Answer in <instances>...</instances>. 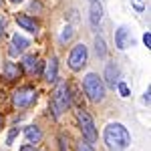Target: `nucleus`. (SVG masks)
<instances>
[{"instance_id": "f257e3e1", "label": "nucleus", "mask_w": 151, "mask_h": 151, "mask_svg": "<svg viewBox=\"0 0 151 151\" xmlns=\"http://www.w3.org/2000/svg\"><path fill=\"white\" fill-rule=\"evenodd\" d=\"M103 139H105V145H107L109 151H123L129 147L131 135H129L125 125H121V123H109L105 127Z\"/></svg>"}, {"instance_id": "1a4fd4ad", "label": "nucleus", "mask_w": 151, "mask_h": 151, "mask_svg": "<svg viewBox=\"0 0 151 151\" xmlns=\"http://www.w3.org/2000/svg\"><path fill=\"white\" fill-rule=\"evenodd\" d=\"M105 81H107L109 87H113V89H115V85L119 83V69H117L115 63H109L105 67Z\"/></svg>"}, {"instance_id": "b1692460", "label": "nucleus", "mask_w": 151, "mask_h": 151, "mask_svg": "<svg viewBox=\"0 0 151 151\" xmlns=\"http://www.w3.org/2000/svg\"><path fill=\"white\" fill-rule=\"evenodd\" d=\"M2 26H4V22H2V20H0V28H2ZM2 32H4V30H0V35H2Z\"/></svg>"}, {"instance_id": "dca6fc26", "label": "nucleus", "mask_w": 151, "mask_h": 151, "mask_svg": "<svg viewBox=\"0 0 151 151\" xmlns=\"http://www.w3.org/2000/svg\"><path fill=\"white\" fill-rule=\"evenodd\" d=\"M24 67L28 70H35V67H36V57L35 55H28V57L24 58Z\"/></svg>"}, {"instance_id": "a878e982", "label": "nucleus", "mask_w": 151, "mask_h": 151, "mask_svg": "<svg viewBox=\"0 0 151 151\" xmlns=\"http://www.w3.org/2000/svg\"><path fill=\"white\" fill-rule=\"evenodd\" d=\"M0 125H2V117H0Z\"/></svg>"}, {"instance_id": "4be33fe9", "label": "nucleus", "mask_w": 151, "mask_h": 151, "mask_svg": "<svg viewBox=\"0 0 151 151\" xmlns=\"http://www.w3.org/2000/svg\"><path fill=\"white\" fill-rule=\"evenodd\" d=\"M20 151H38V149L35 145H24V147H20Z\"/></svg>"}, {"instance_id": "5701e85b", "label": "nucleus", "mask_w": 151, "mask_h": 151, "mask_svg": "<svg viewBox=\"0 0 151 151\" xmlns=\"http://www.w3.org/2000/svg\"><path fill=\"white\" fill-rule=\"evenodd\" d=\"M149 95H151V91H149V89H147V91L143 93V101H145V103H147V105H149V99H151Z\"/></svg>"}, {"instance_id": "aec40b11", "label": "nucleus", "mask_w": 151, "mask_h": 151, "mask_svg": "<svg viewBox=\"0 0 151 151\" xmlns=\"http://www.w3.org/2000/svg\"><path fill=\"white\" fill-rule=\"evenodd\" d=\"M77 151H95V149L91 147V143H85V141H81V143L77 145Z\"/></svg>"}, {"instance_id": "f03ea898", "label": "nucleus", "mask_w": 151, "mask_h": 151, "mask_svg": "<svg viewBox=\"0 0 151 151\" xmlns=\"http://www.w3.org/2000/svg\"><path fill=\"white\" fill-rule=\"evenodd\" d=\"M83 87H85L87 97H89L93 103H101L105 99V85H103V81L99 79V75L89 73V75L85 77V81H83Z\"/></svg>"}, {"instance_id": "bb28decb", "label": "nucleus", "mask_w": 151, "mask_h": 151, "mask_svg": "<svg viewBox=\"0 0 151 151\" xmlns=\"http://www.w3.org/2000/svg\"><path fill=\"white\" fill-rule=\"evenodd\" d=\"M89 2H93V0H89Z\"/></svg>"}, {"instance_id": "39448f33", "label": "nucleus", "mask_w": 151, "mask_h": 151, "mask_svg": "<svg viewBox=\"0 0 151 151\" xmlns=\"http://www.w3.org/2000/svg\"><path fill=\"white\" fill-rule=\"evenodd\" d=\"M35 101H36V91L32 87H22V89H18L16 93L12 95V103H14V107H18V109L30 107Z\"/></svg>"}, {"instance_id": "423d86ee", "label": "nucleus", "mask_w": 151, "mask_h": 151, "mask_svg": "<svg viewBox=\"0 0 151 151\" xmlns=\"http://www.w3.org/2000/svg\"><path fill=\"white\" fill-rule=\"evenodd\" d=\"M87 58H89V50L85 45H77V47L70 50L69 55V67L73 70H81L87 65Z\"/></svg>"}, {"instance_id": "393cba45", "label": "nucleus", "mask_w": 151, "mask_h": 151, "mask_svg": "<svg viewBox=\"0 0 151 151\" xmlns=\"http://www.w3.org/2000/svg\"><path fill=\"white\" fill-rule=\"evenodd\" d=\"M10 2H22V0H10Z\"/></svg>"}, {"instance_id": "20e7f679", "label": "nucleus", "mask_w": 151, "mask_h": 151, "mask_svg": "<svg viewBox=\"0 0 151 151\" xmlns=\"http://www.w3.org/2000/svg\"><path fill=\"white\" fill-rule=\"evenodd\" d=\"M70 105V99H69V89L65 83H60L57 87V91L52 95V109H55V115H60L63 111H67Z\"/></svg>"}, {"instance_id": "412c9836", "label": "nucleus", "mask_w": 151, "mask_h": 151, "mask_svg": "<svg viewBox=\"0 0 151 151\" xmlns=\"http://www.w3.org/2000/svg\"><path fill=\"white\" fill-rule=\"evenodd\" d=\"M143 42H145V47H147V48L151 47V35H149V32H145V35H143Z\"/></svg>"}, {"instance_id": "9b49d317", "label": "nucleus", "mask_w": 151, "mask_h": 151, "mask_svg": "<svg viewBox=\"0 0 151 151\" xmlns=\"http://www.w3.org/2000/svg\"><path fill=\"white\" fill-rule=\"evenodd\" d=\"M20 73H22V69H20L16 63H6L4 69H2V75H4L6 81H16V79L20 77Z\"/></svg>"}, {"instance_id": "f3484780", "label": "nucleus", "mask_w": 151, "mask_h": 151, "mask_svg": "<svg viewBox=\"0 0 151 151\" xmlns=\"http://www.w3.org/2000/svg\"><path fill=\"white\" fill-rule=\"evenodd\" d=\"M70 38H73V28L67 26V28L63 30V35H60V40H63V42H67V40H70Z\"/></svg>"}, {"instance_id": "0eeeda50", "label": "nucleus", "mask_w": 151, "mask_h": 151, "mask_svg": "<svg viewBox=\"0 0 151 151\" xmlns=\"http://www.w3.org/2000/svg\"><path fill=\"white\" fill-rule=\"evenodd\" d=\"M101 18H103V6H101L99 0H93V2H91V14H89V22H91V26L97 28V26L101 24Z\"/></svg>"}, {"instance_id": "f8f14e48", "label": "nucleus", "mask_w": 151, "mask_h": 151, "mask_svg": "<svg viewBox=\"0 0 151 151\" xmlns=\"http://www.w3.org/2000/svg\"><path fill=\"white\" fill-rule=\"evenodd\" d=\"M16 22L20 24L24 30H28V32H36V30H38V24H36L30 16H26V14H18V16H16Z\"/></svg>"}, {"instance_id": "2eb2a0df", "label": "nucleus", "mask_w": 151, "mask_h": 151, "mask_svg": "<svg viewBox=\"0 0 151 151\" xmlns=\"http://www.w3.org/2000/svg\"><path fill=\"white\" fill-rule=\"evenodd\" d=\"M95 52H97V57H101V58L107 55V48H105L103 36H97V38H95Z\"/></svg>"}, {"instance_id": "a211bd4d", "label": "nucleus", "mask_w": 151, "mask_h": 151, "mask_svg": "<svg viewBox=\"0 0 151 151\" xmlns=\"http://www.w3.org/2000/svg\"><path fill=\"white\" fill-rule=\"evenodd\" d=\"M18 133H20V129L18 127H14L10 131V133H8V139H6V145H12V143H14V139H16V135H18Z\"/></svg>"}, {"instance_id": "ddd939ff", "label": "nucleus", "mask_w": 151, "mask_h": 151, "mask_svg": "<svg viewBox=\"0 0 151 151\" xmlns=\"http://www.w3.org/2000/svg\"><path fill=\"white\" fill-rule=\"evenodd\" d=\"M45 79H47L48 83H55V81L58 79V65H57V58H55V57L48 60L47 73H45Z\"/></svg>"}, {"instance_id": "cd10ccee", "label": "nucleus", "mask_w": 151, "mask_h": 151, "mask_svg": "<svg viewBox=\"0 0 151 151\" xmlns=\"http://www.w3.org/2000/svg\"><path fill=\"white\" fill-rule=\"evenodd\" d=\"M63 151H65V149H63Z\"/></svg>"}, {"instance_id": "6ab92c4d", "label": "nucleus", "mask_w": 151, "mask_h": 151, "mask_svg": "<svg viewBox=\"0 0 151 151\" xmlns=\"http://www.w3.org/2000/svg\"><path fill=\"white\" fill-rule=\"evenodd\" d=\"M117 87H119V93H121V97H129V87L125 85V83H117Z\"/></svg>"}, {"instance_id": "6e6552de", "label": "nucleus", "mask_w": 151, "mask_h": 151, "mask_svg": "<svg viewBox=\"0 0 151 151\" xmlns=\"http://www.w3.org/2000/svg\"><path fill=\"white\" fill-rule=\"evenodd\" d=\"M28 47V40L24 38L22 35H14L12 36V45H10V55L16 57V55H22L24 50Z\"/></svg>"}, {"instance_id": "7ed1b4c3", "label": "nucleus", "mask_w": 151, "mask_h": 151, "mask_svg": "<svg viewBox=\"0 0 151 151\" xmlns=\"http://www.w3.org/2000/svg\"><path fill=\"white\" fill-rule=\"evenodd\" d=\"M77 119H79V125H81L83 137H87L89 143H95L97 141V129H95V123H93V119H91V115L85 109H79L77 111Z\"/></svg>"}, {"instance_id": "4468645a", "label": "nucleus", "mask_w": 151, "mask_h": 151, "mask_svg": "<svg viewBox=\"0 0 151 151\" xmlns=\"http://www.w3.org/2000/svg\"><path fill=\"white\" fill-rule=\"evenodd\" d=\"M24 135H26L28 143H38V141L42 139V133H40V129L35 127V125H28V127L24 129Z\"/></svg>"}, {"instance_id": "9d476101", "label": "nucleus", "mask_w": 151, "mask_h": 151, "mask_svg": "<svg viewBox=\"0 0 151 151\" xmlns=\"http://www.w3.org/2000/svg\"><path fill=\"white\" fill-rule=\"evenodd\" d=\"M115 45L119 50H125L129 47V30L125 26H119L115 30Z\"/></svg>"}]
</instances>
